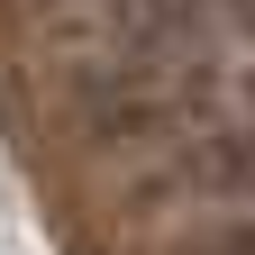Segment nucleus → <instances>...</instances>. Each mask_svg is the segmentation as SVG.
I'll return each mask as SVG.
<instances>
[{
    "label": "nucleus",
    "mask_w": 255,
    "mask_h": 255,
    "mask_svg": "<svg viewBox=\"0 0 255 255\" xmlns=\"http://www.w3.org/2000/svg\"><path fill=\"white\" fill-rule=\"evenodd\" d=\"M164 255H255V210H246V219H219V228L182 237V246H164Z\"/></svg>",
    "instance_id": "f03ea898"
},
{
    "label": "nucleus",
    "mask_w": 255,
    "mask_h": 255,
    "mask_svg": "<svg viewBox=\"0 0 255 255\" xmlns=\"http://www.w3.org/2000/svg\"><path fill=\"white\" fill-rule=\"evenodd\" d=\"M182 191H210V201H255V128L210 137V146L182 164Z\"/></svg>",
    "instance_id": "f257e3e1"
}]
</instances>
